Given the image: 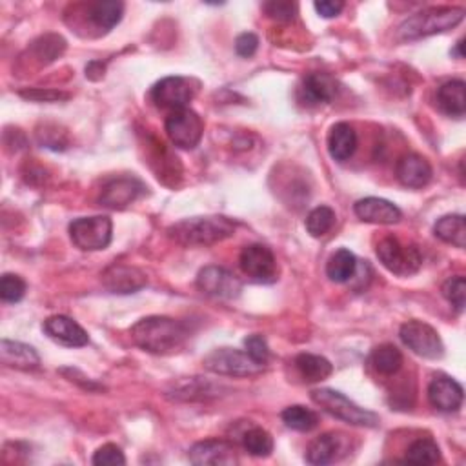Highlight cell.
I'll return each instance as SVG.
<instances>
[{
    "mask_svg": "<svg viewBox=\"0 0 466 466\" xmlns=\"http://www.w3.org/2000/svg\"><path fill=\"white\" fill-rule=\"evenodd\" d=\"M188 337V326L172 317H144L132 326L134 343L144 352L155 355H168L179 352Z\"/></svg>",
    "mask_w": 466,
    "mask_h": 466,
    "instance_id": "6da1fadb",
    "label": "cell"
},
{
    "mask_svg": "<svg viewBox=\"0 0 466 466\" xmlns=\"http://www.w3.org/2000/svg\"><path fill=\"white\" fill-rule=\"evenodd\" d=\"M235 233V223L228 217H194L173 225L168 235L182 246H210L221 242Z\"/></svg>",
    "mask_w": 466,
    "mask_h": 466,
    "instance_id": "7a4b0ae2",
    "label": "cell"
},
{
    "mask_svg": "<svg viewBox=\"0 0 466 466\" xmlns=\"http://www.w3.org/2000/svg\"><path fill=\"white\" fill-rule=\"evenodd\" d=\"M464 19L462 8H430L407 19L399 26V37L402 41H417L436 34H443Z\"/></svg>",
    "mask_w": 466,
    "mask_h": 466,
    "instance_id": "3957f363",
    "label": "cell"
},
{
    "mask_svg": "<svg viewBox=\"0 0 466 466\" xmlns=\"http://www.w3.org/2000/svg\"><path fill=\"white\" fill-rule=\"evenodd\" d=\"M312 401L317 407H321L330 416L345 421L354 426H366V428H376L379 424V416L361 409L350 401L345 393H340L332 388H319L312 392Z\"/></svg>",
    "mask_w": 466,
    "mask_h": 466,
    "instance_id": "277c9868",
    "label": "cell"
},
{
    "mask_svg": "<svg viewBox=\"0 0 466 466\" xmlns=\"http://www.w3.org/2000/svg\"><path fill=\"white\" fill-rule=\"evenodd\" d=\"M378 257L381 264L399 277H409L419 271L423 256L416 244H405L395 237H386L378 244Z\"/></svg>",
    "mask_w": 466,
    "mask_h": 466,
    "instance_id": "5b68a950",
    "label": "cell"
},
{
    "mask_svg": "<svg viewBox=\"0 0 466 466\" xmlns=\"http://www.w3.org/2000/svg\"><path fill=\"white\" fill-rule=\"evenodd\" d=\"M206 370L228 378H250L264 371V364L254 361L248 352L237 348H217L204 357Z\"/></svg>",
    "mask_w": 466,
    "mask_h": 466,
    "instance_id": "8992f818",
    "label": "cell"
},
{
    "mask_svg": "<svg viewBox=\"0 0 466 466\" xmlns=\"http://www.w3.org/2000/svg\"><path fill=\"white\" fill-rule=\"evenodd\" d=\"M111 219L104 215L82 217V219H77L70 225V237L73 244L84 252L104 250L111 242Z\"/></svg>",
    "mask_w": 466,
    "mask_h": 466,
    "instance_id": "52a82bcc",
    "label": "cell"
},
{
    "mask_svg": "<svg viewBox=\"0 0 466 466\" xmlns=\"http://www.w3.org/2000/svg\"><path fill=\"white\" fill-rule=\"evenodd\" d=\"M399 337L405 347L416 355L424 359H441L445 355V345L439 333L423 321H409L401 326Z\"/></svg>",
    "mask_w": 466,
    "mask_h": 466,
    "instance_id": "ba28073f",
    "label": "cell"
},
{
    "mask_svg": "<svg viewBox=\"0 0 466 466\" xmlns=\"http://www.w3.org/2000/svg\"><path fill=\"white\" fill-rule=\"evenodd\" d=\"M164 128H166L170 141L177 148L194 149L202 139L204 124H202V118L194 110L182 108V110H175L168 115Z\"/></svg>",
    "mask_w": 466,
    "mask_h": 466,
    "instance_id": "9c48e42d",
    "label": "cell"
},
{
    "mask_svg": "<svg viewBox=\"0 0 466 466\" xmlns=\"http://www.w3.org/2000/svg\"><path fill=\"white\" fill-rule=\"evenodd\" d=\"M199 84L186 77H166L151 88V99L159 108L182 110L197 95Z\"/></svg>",
    "mask_w": 466,
    "mask_h": 466,
    "instance_id": "30bf717a",
    "label": "cell"
},
{
    "mask_svg": "<svg viewBox=\"0 0 466 466\" xmlns=\"http://www.w3.org/2000/svg\"><path fill=\"white\" fill-rule=\"evenodd\" d=\"M239 264L242 271L256 283H275L279 277V266L275 261L273 252L268 246L263 244H250L241 252Z\"/></svg>",
    "mask_w": 466,
    "mask_h": 466,
    "instance_id": "8fae6325",
    "label": "cell"
},
{
    "mask_svg": "<svg viewBox=\"0 0 466 466\" xmlns=\"http://www.w3.org/2000/svg\"><path fill=\"white\" fill-rule=\"evenodd\" d=\"M197 286L202 294L223 301L237 299L242 292L241 279L223 266L202 268L197 275Z\"/></svg>",
    "mask_w": 466,
    "mask_h": 466,
    "instance_id": "7c38bea8",
    "label": "cell"
},
{
    "mask_svg": "<svg viewBox=\"0 0 466 466\" xmlns=\"http://www.w3.org/2000/svg\"><path fill=\"white\" fill-rule=\"evenodd\" d=\"M348 452H350V441L345 433L326 432L309 443L306 450V461L309 464H321V466L332 464L347 457Z\"/></svg>",
    "mask_w": 466,
    "mask_h": 466,
    "instance_id": "4fadbf2b",
    "label": "cell"
},
{
    "mask_svg": "<svg viewBox=\"0 0 466 466\" xmlns=\"http://www.w3.org/2000/svg\"><path fill=\"white\" fill-rule=\"evenodd\" d=\"M146 192L144 184L134 177H118L104 184L101 202L111 210H124Z\"/></svg>",
    "mask_w": 466,
    "mask_h": 466,
    "instance_id": "5bb4252c",
    "label": "cell"
},
{
    "mask_svg": "<svg viewBox=\"0 0 466 466\" xmlns=\"http://www.w3.org/2000/svg\"><path fill=\"white\" fill-rule=\"evenodd\" d=\"M188 455H190V461L197 466H204V464L230 466V464L239 462L235 447L223 439H206V441L195 443L190 448Z\"/></svg>",
    "mask_w": 466,
    "mask_h": 466,
    "instance_id": "9a60e30c",
    "label": "cell"
},
{
    "mask_svg": "<svg viewBox=\"0 0 466 466\" xmlns=\"http://www.w3.org/2000/svg\"><path fill=\"white\" fill-rule=\"evenodd\" d=\"M146 283H148L146 275L139 268L128 264H113L103 273V285L111 294H118V295L135 294L141 288H144Z\"/></svg>",
    "mask_w": 466,
    "mask_h": 466,
    "instance_id": "2e32d148",
    "label": "cell"
},
{
    "mask_svg": "<svg viewBox=\"0 0 466 466\" xmlns=\"http://www.w3.org/2000/svg\"><path fill=\"white\" fill-rule=\"evenodd\" d=\"M42 330L51 340H55V343L62 347H68V348L86 347L89 340L86 330L66 316H53L46 319L42 325Z\"/></svg>",
    "mask_w": 466,
    "mask_h": 466,
    "instance_id": "e0dca14e",
    "label": "cell"
},
{
    "mask_svg": "<svg viewBox=\"0 0 466 466\" xmlns=\"http://www.w3.org/2000/svg\"><path fill=\"white\" fill-rule=\"evenodd\" d=\"M462 399H464L462 386L448 376L433 378L432 383L428 385L430 405L439 412H457L462 405Z\"/></svg>",
    "mask_w": 466,
    "mask_h": 466,
    "instance_id": "ac0fdd59",
    "label": "cell"
},
{
    "mask_svg": "<svg viewBox=\"0 0 466 466\" xmlns=\"http://www.w3.org/2000/svg\"><path fill=\"white\" fill-rule=\"evenodd\" d=\"M354 211L361 221L371 225H395L402 219L401 210L393 202L379 197H366L357 201Z\"/></svg>",
    "mask_w": 466,
    "mask_h": 466,
    "instance_id": "d6986e66",
    "label": "cell"
},
{
    "mask_svg": "<svg viewBox=\"0 0 466 466\" xmlns=\"http://www.w3.org/2000/svg\"><path fill=\"white\" fill-rule=\"evenodd\" d=\"M397 179L402 186H407V188H424V186L432 180V166L430 163L423 157V155L417 153H409L405 157H401L397 163Z\"/></svg>",
    "mask_w": 466,
    "mask_h": 466,
    "instance_id": "ffe728a7",
    "label": "cell"
},
{
    "mask_svg": "<svg viewBox=\"0 0 466 466\" xmlns=\"http://www.w3.org/2000/svg\"><path fill=\"white\" fill-rule=\"evenodd\" d=\"M339 84L328 73H309L301 86V95L306 104H328L337 97Z\"/></svg>",
    "mask_w": 466,
    "mask_h": 466,
    "instance_id": "44dd1931",
    "label": "cell"
},
{
    "mask_svg": "<svg viewBox=\"0 0 466 466\" xmlns=\"http://www.w3.org/2000/svg\"><path fill=\"white\" fill-rule=\"evenodd\" d=\"M0 359L4 366L17 370H35L41 366V357L34 347L10 339L0 340Z\"/></svg>",
    "mask_w": 466,
    "mask_h": 466,
    "instance_id": "7402d4cb",
    "label": "cell"
},
{
    "mask_svg": "<svg viewBox=\"0 0 466 466\" xmlns=\"http://www.w3.org/2000/svg\"><path fill=\"white\" fill-rule=\"evenodd\" d=\"M357 149V134L348 122H337L332 126L328 135V151L332 159L345 163Z\"/></svg>",
    "mask_w": 466,
    "mask_h": 466,
    "instance_id": "603a6c76",
    "label": "cell"
},
{
    "mask_svg": "<svg viewBox=\"0 0 466 466\" xmlns=\"http://www.w3.org/2000/svg\"><path fill=\"white\" fill-rule=\"evenodd\" d=\"M466 84L462 80H450L438 89V104L439 108L450 115L461 118L466 111Z\"/></svg>",
    "mask_w": 466,
    "mask_h": 466,
    "instance_id": "cb8c5ba5",
    "label": "cell"
},
{
    "mask_svg": "<svg viewBox=\"0 0 466 466\" xmlns=\"http://www.w3.org/2000/svg\"><path fill=\"white\" fill-rule=\"evenodd\" d=\"M295 368L306 383H321L332 376L333 366L326 357L314 354H301L295 357Z\"/></svg>",
    "mask_w": 466,
    "mask_h": 466,
    "instance_id": "d4e9b609",
    "label": "cell"
},
{
    "mask_svg": "<svg viewBox=\"0 0 466 466\" xmlns=\"http://www.w3.org/2000/svg\"><path fill=\"white\" fill-rule=\"evenodd\" d=\"M433 233L443 242H448L455 248L466 246V221L464 215H445L433 226Z\"/></svg>",
    "mask_w": 466,
    "mask_h": 466,
    "instance_id": "484cf974",
    "label": "cell"
},
{
    "mask_svg": "<svg viewBox=\"0 0 466 466\" xmlns=\"http://www.w3.org/2000/svg\"><path fill=\"white\" fill-rule=\"evenodd\" d=\"M355 271H357V259L350 250H347V248H340V250H337L328 259L326 275L333 283H348L355 275Z\"/></svg>",
    "mask_w": 466,
    "mask_h": 466,
    "instance_id": "4316f807",
    "label": "cell"
},
{
    "mask_svg": "<svg viewBox=\"0 0 466 466\" xmlns=\"http://www.w3.org/2000/svg\"><path fill=\"white\" fill-rule=\"evenodd\" d=\"M122 13H124V4L117 3V0L95 3V4H91L88 10L89 20L104 31H110L111 27H115L120 22Z\"/></svg>",
    "mask_w": 466,
    "mask_h": 466,
    "instance_id": "83f0119b",
    "label": "cell"
},
{
    "mask_svg": "<svg viewBox=\"0 0 466 466\" xmlns=\"http://www.w3.org/2000/svg\"><path fill=\"white\" fill-rule=\"evenodd\" d=\"M370 364L381 376H393L402 366V354L393 345H383L371 352Z\"/></svg>",
    "mask_w": 466,
    "mask_h": 466,
    "instance_id": "f1b7e54d",
    "label": "cell"
},
{
    "mask_svg": "<svg viewBox=\"0 0 466 466\" xmlns=\"http://www.w3.org/2000/svg\"><path fill=\"white\" fill-rule=\"evenodd\" d=\"M405 461L412 464H436L441 461V450L436 441L423 438L409 447Z\"/></svg>",
    "mask_w": 466,
    "mask_h": 466,
    "instance_id": "f546056e",
    "label": "cell"
},
{
    "mask_svg": "<svg viewBox=\"0 0 466 466\" xmlns=\"http://www.w3.org/2000/svg\"><path fill=\"white\" fill-rule=\"evenodd\" d=\"M281 417H283V423L295 432H309L319 424V416L314 410L299 407V405L288 407L281 414Z\"/></svg>",
    "mask_w": 466,
    "mask_h": 466,
    "instance_id": "4dcf8cb0",
    "label": "cell"
},
{
    "mask_svg": "<svg viewBox=\"0 0 466 466\" xmlns=\"http://www.w3.org/2000/svg\"><path fill=\"white\" fill-rule=\"evenodd\" d=\"M246 452L254 457H268L273 452V439L270 433L259 426L248 430L242 436Z\"/></svg>",
    "mask_w": 466,
    "mask_h": 466,
    "instance_id": "1f68e13d",
    "label": "cell"
},
{
    "mask_svg": "<svg viewBox=\"0 0 466 466\" xmlns=\"http://www.w3.org/2000/svg\"><path fill=\"white\" fill-rule=\"evenodd\" d=\"M335 225V211L330 206H319L306 217V230L312 237L326 235Z\"/></svg>",
    "mask_w": 466,
    "mask_h": 466,
    "instance_id": "d6a6232c",
    "label": "cell"
},
{
    "mask_svg": "<svg viewBox=\"0 0 466 466\" xmlns=\"http://www.w3.org/2000/svg\"><path fill=\"white\" fill-rule=\"evenodd\" d=\"M24 295H26L24 279L13 273H4L3 279H0V297H3V301L15 304L22 301Z\"/></svg>",
    "mask_w": 466,
    "mask_h": 466,
    "instance_id": "836d02e7",
    "label": "cell"
},
{
    "mask_svg": "<svg viewBox=\"0 0 466 466\" xmlns=\"http://www.w3.org/2000/svg\"><path fill=\"white\" fill-rule=\"evenodd\" d=\"M443 295L445 299L455 308V312H462L464 309V297H466V281L464 277H450L448 281L443 285Z\"/></svg>",
    "mask_w": 466,
    "mask_h": 466,
    "instance_id": "e575fe53",
    "label": "cell"
},
{
    "mask_svg": "<svg viewBox=\"0 0 466 466\" xmlns=\"http://www.w3.org/2000/svg\"><path fill=\"white\" fill-rule=\"evenodd\" d=\"M244 347H246V352L248 355H250L254 361H257L259 364H268L270 361V348H268V343L266 339L263 335H250L244 339Z\"/></svg>",
    "mask_w": 466,
    "mask_h": 466,
    "instance_id": "d590c367",
    "label": "cell"
},
{
    "mask_svg": "<svg viewBox=\"0 0 466 466\" xmlns=\"http://www.w3.org/2000/svg\"><path fill=\"white\" fill-rule=\"evenodd\" d=\"M93 464L97 466H117V464H124L126 462V457H124L122 450L117 445H104L101 447L95 455L91 459Z\"/></svg>",
    "mask_w": 466,
    "mask_h": 466,
    "instance_id": "8d00e7d4",
    "label": "cell"
},
{
    "mask_svg": "<svg viewBox=\"0 0 466 466\" xmlns=\"http://www.w3.org/2000/svg\"><path fill=\"white\" fill-rule=\"evenodd\" d=\"M264 11L279 22H290L297 15V4L283 3V0H273V3L264 4Z\"/></svg>",
    "mask_w": 466,
    "mask_h": 466,
    "instance_id": "74e56055",
    "label": "cell"
},
{
    "mask_svg": "<svg viewBox=\"0 0 466 466\" xmlns=\"http://www.w3.org/2000/svg\"><path fill=\"white\" fill-rule=\"evenodd\" d=\"M20 95L24 99H31V101H37V103H55V101L68 99V93H62L57 89H42V88L24 89V91H20Z\"/></svg>",
    "mask_w": 466,
    "mask_h": 466,
    "instance_id": "f35d334b",
    "label": "cell"
},
{
    "mask_svg": "<svg viewBox=\"0 0 466 466\" xmlns=\"http://www.w3.org/2000/svg\"><path fill=\"white\" fill-rule=\"evenodd\" d=\"M257 48H259V39L256 34H241L235 41V51H237V55H241L244 58L254 57Z\"/></svg>",
    "mask_w": 466,
    "mask_h": 466,
    "instance_id": "ab89813d",
    "label": "cell"
},
{
    "mask_svg": "<svg viewBox=\"0 0 466 466\" xmlns=\"http://www.w3.org/2000/svg\"><path fill=\"white\" fill-rule=\"evenodd\" d=\"M314 8H316V11H317L321 17H325V19H333V17H337L340 11H343L345 3H340V0H335V3H333V0H321V3H316V4H314Z\"/></svg>",
    "mask_w": 466,
    "mask_h": 466,
    "instance_id": "60d3db41",
    "label": "cell"
},
{
    "mask_svg": "<svg viewBox=\"0 0 466 466\" xmlns=\"http://www.w3.org/2000/svg\"><path fill=\"white\" fill-rule=\"evenodd\" d=\"M462 42H464V41H459V42L455 44V50H454V53H455L459 58H462Z\"/></svg>",
    "mask_w": 466,
    "mask_h": 466,
    "instance_id": "b9f144b4",
    "label": "cell"
}]
</instances>
